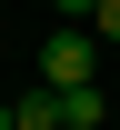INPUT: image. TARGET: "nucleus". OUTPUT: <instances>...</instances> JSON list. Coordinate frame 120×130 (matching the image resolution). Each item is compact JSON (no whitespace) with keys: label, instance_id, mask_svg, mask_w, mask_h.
<instances>
[{"label":"nucleus","instance_id":"f257e3e1","mask_svg":"<svg viewBox=\"0 0 120 130\" xmlns=\"http://www.w3.org/2000/svg\"><path fill=\"white\" fill-rule=\"evenodd\" d=\"M80 80H100V40L90 30H50L40 40V90H80Z\"/></svg>","mask_w":120,"mask_h":130},{"label":"nucleus","instance_id":"f03ea898","mask_svg":"<svg viewBox=\"0 0 120 130\" xmlns=\"http://www.w3.org/2000/svg\"><path fill=\"white\" fill-rule=\"evenodd\" d=\"M100 120H110V90H100V80L60 90V130H100Z\"/></svg>","mask_w":120,"mask_h":130},{"label":"nucleus","instance_id":"7ed1b4c3","mask_svg":"<svg viewBox=\"0 0 120 130\" xmlns=\"http://www.w3.org/2000/svg\"><path fill=\"white\" fill-rule=\"evenodd\" d=\"M10 120H20V130H60V90H30V100H10Z\"/></svg>","mask_w":120,"mask_h":130},{"label":"nucleus","instance_id":"20e7f679","mask_svg":"<svg viewBox=\"0 0 120 130\" xmlns=\"http://www.w3.org/2000/svg\"><path fill=\"white\" fill-rule=\"evenodd\" d=\"M90 40H120V0H100V10H90Z\"/></svg>","mask_w":120,"mask_h":130},{"label":"nucleus","instance_id":"39448f33","mask_svg":"<svg viewBox=\"0 0 120 130\" xmlns=\"http://www.w3.org/2000/svg\"><path fill=\"white\" fill-rule=\"evenodd\" d=\"M50 10H60V20H90V10H100V0H50Z\"/></svg>","mask_w":120,"mask_h":130},{"label":"nucleus","instance_id":"423d86ee","mask_svg":"<svg viewBox=\"0 0 120 130\" xmlns=\"http://www.w3.org/2000/svg\"><path fill=\"white\" fill-rule=\"evenodd\" d=\"M0 130H20V120H10V100H0Z\"/></svg>","mask_w":120,"mask_h":130}]
</instances>
